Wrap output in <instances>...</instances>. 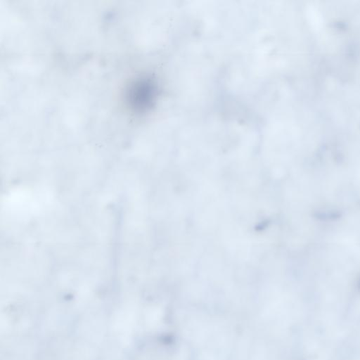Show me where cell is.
<instances>
[{"instance_id": "1", "label": "cell", "mask_w": 360, "mask_h": 360, "mask_svg": "<svg viewBox=\"0 0 360 360\" xmlns=\"http://www.w3.org/2000/svg\"><path fill=\"white\" fill-rule=\"evenodd\" d=\"M160 84L158 78L153 74L142 75L132 80L125 94L130 110L138 115L153 110L162 96Z\"/></svg>"}]
</instances>
